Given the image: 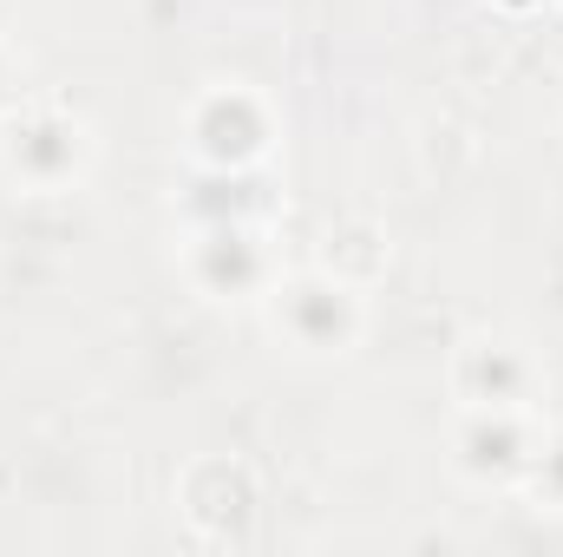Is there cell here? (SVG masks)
Returning <instances> with one entry per match:
<instances>
[{
  "mask_svg": "<svg viewBox=\"0 0 563 557\" xmlns=\"http://www.w3.org/2000/svg\"><path fill=\"white\" fill-rule=\"evenodd\" d=\"M276 144H282V112L250 79H210L184 106V157H190V171H269Z\"/></svg>",
  "mask_w": 563,
  "mask_h": 557,
  "instance_id": "obj_4",
  "label": "cell"
},
{
  "mask_svg": "<svg viewBox=\"0 0 563 557\" xmlns=\"http://www.w3.org/2000/svg\"><path fill=\"white\" fill-rule=\"evenodd\" d=\"M177 217L184 223H230V217H269L276 223L269 171H190V184L177 190Z\"/></svg>",
  "mask_w": 563,
  "mask_h": 557,
  "instance_id": "obj_8",
  "label": "cell"
},
{
  "mask_svg": "<svg viewBox=\"0 0 563 557\" xmlns=\"http://www.w3.org/2000/svg\"><path fill=\"white\" fill-rule=\"evenodd\" d=\"M445 387L459 407H544L551 374L544 354L511 335V328H472L459 335L452 361H445Z\"/></svg>",
  "mask_w": 563,
  "mask_h": 557,
  "instance_id": "obj_6",
  "label": "cell"
},
{
  "mask_svg": "<svg viewBox=\"0 0 563 557\" xmlns=\"http://www.w3.org/2000/svg\"><path fill=\"white\" fill-rule=\"evenodd\" d=\"M177 270L197 302L210 308H263L282 282V243L269 217H230V223H184Z\"/></svg>",
  "mask_w": 563,
  "mask_h": 557,
  "instance_id": "obj_2",
  "label": "cell"
},
{
  "mask_svg": "<svg viewBox=\"0 0 563 557\" xmlns=\"http://www.w3.org/2000/svg\"><path fill=\"white\" fill-rule=\"evenodd\" d=\"M26 99H33V86H26V59L0 40V119H7V112H20Z\"/></svg>",
  "mask_w": 563,
  "mask_h": 557,
  "instance_id": "obj_11",
  "label": "cell"
},
{
  "mask_svg": "<svg viewBox=\"0 0 563 557\" xmlns=\"http://www.w3.org/2000/svg\"><path fill=\"white\" fill-rule=\"evenodd\" d=\"M99 164V132L79 106L33 92L20 112L0 119V171L26 197H66L92 177Z\"/></svg>",
  "mask_w": 563,
  "mask_h": 557,
  "instance_id": "obj_1",
  "label": "cell"
},
{
  "mask_svg": "<svg viewBox=\"0 0 563 557\" xmlns=\"http://www.w3.org/2000/svg\"><path fill=\"white\" fill-rule=\"evenodd\" d=\"M177 512L210 545H250L256 512H263V485L243 459H197L177 479Z\"/></svg>",
  "mask_w": 563,
  "mask_h": 557,
  "instance_id": "obj_7",
  "label": "cell"
},
{
  "mask_svg": "<svg viewBox=\"0 0 563 557\" xmlns=\"http://www.w3.org/2000/svg\"><path fill=\"white\" fill-rule=\"evenodd\" d=\"M518 499H531L538 512H563V414L544 426L538 466H531V479H525V492H518Z\"/></svg>",
  "mask_w": 563,
  "mask_h": 557,
  "instance_id": "obj_10",
  "label": "cell"
},
{
  "mask_svg": "<svg viewBox=\"0 0 563 557\" xmlns=\"http://www.w3.org/2000/svg\"><path fill=\"white\" fill-rule=\"evenodd\" d=\"M544 407H459L445 433V466L472 492H525L538 446H544Z\"/></svg>",
  "mask_w": 563,
  "mask_h": 557,
  "instance_id": "obj_5",
  "label": "cell"
},
{
  "mask_svg": "<svg viewBox=\"0 0 563 557\" xmlns=\"http://www.w3.org/2000/svg\"><path fill=\"white\" fill-rule=\"evenodd\" d=\"M314 270H328V276L354 282V288H380L387 270H394V237H387V223H374V217H341V223H328V237H321V250H314Z\"/></svg>",
  "mask_w": 563,
  "mask_h": 557,
  "instance_id": "obj_9",
  "label": "cell"
},
{
  "mask_svg": "<svg viewBox=\"0 0 563 557\" xmlns=\"http://www.w3.org/2000/svg\"><path fill=\"white\" fill-rule=\"evenodd\" d=\"M269 335L301 361H341L367 341V288L328 276V270H282V282L263 295Z\"/></svg>",
  "mask_w": 563,
  "mask_h": 557,
  "instance_id": "obj_3",
  "label": "cell"
},
{
  "mask_svg": "<svg viewBox=\"0 0 563 557\" xmlns=\"http://www.w3.org/2000/svg\"><path fill=\"white\" fill-rule=\"evenodd\" d=\"M558 414H563V387H558Z\"/></svg>",
  "mask_w": 563,
  "mask_h": 557,
  "instance_id": "obj_12",
  "label": "cell"
}]
</instances>
